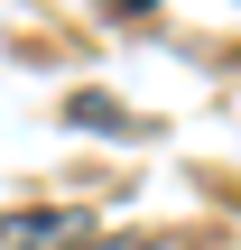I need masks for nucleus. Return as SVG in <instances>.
<instances>
[{"label":"nucleus","mask_w":241,"mask_h":250,"mask_svg":"<svg viewBox=\"0 0 241 250\" xmlns=\"http://www.w3.org/2000/svg\"><path fill=\"white\" fill-rule=\"evenodd\" d=\"M121 9H149V0H121Z\"/></svg>","instance_id":"1"}]
</instances>
